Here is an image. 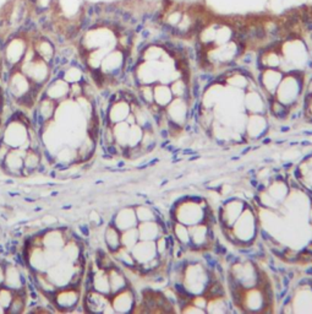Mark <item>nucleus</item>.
<instances>
[{
    "instance_id": "f257e3e1",
    "label": "nucleus",
    "mask_w": 312,
    "mask_h": 314,
    "mask_svg": "<svg viewBox=\"0 0 312 314\" xmlns=\"http://www.w3.org/2000/svg\"><path fill=\"white\" fill-rule=\"evenodd\" d=\"M116 29L108 24H94L88 27L78 41V52L116 47Z\"/></svg>"
},
{
    "instance_id": "f03ea898",
    "label": "nucleus",
    "mask_w": 312,
    "mask_h": 314,
    "mask_svg": "<svg viewBox=\"0 0 312 314\" xmlns=\"http://www.w3.org/2000/svg\"><path fill=\"white\" fill-rule=\"evenodd\" d=\"M305 85V71L296 70L284 74L283 80L277 88L274 99L288 107L297 106L301 97L304 96Z\"/></svg>"
},
{
    "instance_id": "7ed1b4c3",
    "label": "nucleus",
    "mask_w": 312,
    "mask_h": 314,
    "mask_svg": "<svg viewBox=\"0 0 312 314\" xmlns=\"http://www.w3.org/2000/svg\"><path fill=\"white\" fill-rule=\"evenodd\" d=\"M258 230H260V226H258L257 216H256L252 208L246 205L245 210L243 211V214L239 216V218L235 221L232 227L233 233L236 236V238L241 243L240 247L251 246V244L255 243L256 239L258 238Z\"/></svg>"
},
{
    "instance_id": "20e7f679",
    "label": "nucleus",
    "mask_w": 312,
    "mask_h": 314,
    "mask_svg": "<svg viewBox=\"0 0 312 314\" xmlns=\"http://www.w3.org/2000/svg\"><path fill=\"white\" fill-rule=\"evenodd\" d=\"M29 125L30 124L23 119L22 116H18V117L13 116L3 128L0 140L8 144L11 149H30Z\"/></svg>"
},
{
    "instance_id": "39448f33",
    "label": "nucleus",
    "mask_w": 312,
    "mask_h": 314,
    "mask_svg": "<svg viewBox=\"0 0 312 314\" xmlns=\"http://www.w3.org/2000/svg\"><path fill=\"white\" fill-rule=\"evenodd\" d=\"M37 87L43 88L53 78L52 64L36 57L29 63H21L17 66Z\"/></svg>"
},
{
    "instance_id": "423d86ee",
    "label": "nucleus",
    "mask_w": 312,
    "mask_h": 314,
    "mask_svg": "<svg viewBox=\"0 0 312 314\" xmlns=\"http://www.w3.org/2000/svg\"><path fill=\"white\" fill-rule=\"evenodd\" d=\"M127 55L129 53L124 52L118 47L113 48L107 53L99 68V71L106 76V81H116L124 76Z\"/></svg>"
},
{
    "instance_id": "0eeeda50",
    "label": "nucleus",
    "mask_w": 312,
    "mask_h": 314,
    "mask_svg": "<svg viewBox=\"0 0 312 314\" xmlns=\"http://www.w3.org/2000/svg\"><path fill=\"white\" fill-rule=\"evenodd\" d=\"M31 39L26 34H16L10 37L3 48V62L9 69L17 68L29 48Z\"/></svg>"
},
{
    "instance_id": "6e6552de",
    "label": "nucleus",
    "mask_w": 312,
    "mask_h": 314,
    "mask_svg": "<svg viewBox=\"0 0 312 314\" xmlns=\"http://www.w3.org/2000/svg\"><path fill=\"white\" fill-rule=\"evenodd\" d=\"M80 287L73 285L59 287L50 298L53 307H55V309L59 312H74L76 307L80 306Z\"/></svg>"
},
{
    "instance_id": "1a4fd4ad",
    "label": "nucleus",
    "mask_w": 312,
    "mask_h": 314,
    "mask_svg": "<svg viewBox=\"0 0 312 314\" xmlns=\"http://www.w3.org/2000/svg\"><path fill=\"white\" fill-rule=\"evenodd\" d=\"M248 204L243 199L236 197H229L223 201L218 210V222L222 229H232L235 221L243 214Z\"/></svg>"
},
{
    "instance_id": "9d476101",
    "label": "nucleus",
    "mask_w": 312,
    "mask_h": 314,
    "mask_svg": "<svg viewBox=\"0 0 312 314\" xmlns=\"http://www.w3.org/2000/svg\"><path fill=\"white\" fill-rule=\"evenodd\" d=\"M83 309L90 313H115L110 302V296L97 292L94 290H87L83 296Z\"/></svg>"
},
{
    "instance_id": "9b49d317",
    "label": "nucleus",
    "mask_w": 312,
    "mask_h": 314,
    "mask_svg": "<svg viewBox=\"0 0 312 314\" xmlns=\"http://www.w3.org/2000/svg\"><path fill=\"white\" fill-rule=\"evenodd\" d=\"M244 94V107L249 115H268L266 95L261 91L260 87L248 88Z\"/></svg>"
},
{
    "instance_id": "f8f14e48",
    "label": "nucleus",
    "mask_w": 312,
    "mask_h": 314,
    "mask_svg": "<svg viewBox=\"0 0 312 314\" xmlns=\"http://www.w3.org/2000/svg\"><path fill=\"white\" fill-rule=\"evenodd\" d=\"M284 73L281 69H262L258 71L257 83L263 94L274 96L279 83L283 80Z\"/></svg>"
},
{
    "instance_id": "ddd939ff",
    "label": "nucleus",
    "mask_w": 312,
    "mask_h": 314,
    "mask_svg": "<svg viewBox=\"0 0 312 314\" xmlns=\"http://www.w3.org/2000/svg\"><path fill=\"white\" fill-rule=\"evenodd\" d=\"M191 101L185 99H176L174 97L173 101L168 104L164 108L165 115H167L168 119L172 122L176 123V124L184 125L188 123V112H190Z\"/></svg>"
},
{
    "instance_id": "4468645a",
    "label": "nucleus",
    "mask_w": 312,
    "mask_h": 314,
    "mask_svg": "<svg viewBox=\"0 0 312 314\" xmlns=\"http://www.w3.org/2000/svg\"><path fill=\"white\" fill-rule=\"evenodd\" d=\"M110 302L115 313H131L136 307V292L129 286L118 294L111 295Z\"/></svg>"
},
{
    "instance_id": "2eb2a0df",
    "label": "nucleus",
    "mask_w": 312,
    "mask_h": 314,
    "mask_svg": "<svg viewBox=\"0 0 312 314\" xmlns=\"http://www.w3.org/2000/svg\"><path fill=\"white\" fill-rule=\"evenodd\" d=\"M69 91L70 83H66L60 76H55V78L50 79L49 83L44 86L42 96H46L55 101L57 103H60V102L69 99Z\"/></svg>"
},
{
    "instance_id": "dca6fc26",
    "label": "nucleus",
    "mask_w": 312,
    "mask_h": 314,
    "mask_svg": "<svg viewBox=\"0 0 312 314\" xmlns=\"http://www.w3.org/2000/svg\"><path fill=\"white\" fill-rule=\"evenodd\" d=\"M29 149L26 148H18V149H11L10 152L5 157L4 162L1 164V169L5 172L6 174L13 177H20L22 176L23 172V156L26 153Z\"/></svg>"
},
{
    "instance_id": "f3484780",
    "label": "nucleus",
    "mask_w": 312,
    "mask_h": 314,
    "mask_svg": "<svg viewBox=\"0 0 312 314\" xmlns=\"http://www.w3.org/2000/svg\"><path fill=\"white\" fill-rule=\"evenodd\" d=\"M269 129V122L265 115H249L246 135L251 140H262Z\"/></svg>"
},
{
    "instance_id": "a211bd4d",
    "label": "nucleus",
    "mask_w": 312,
    "mask_h": 314,
    "mask_svg": "<svg viewBox=\"0 0 312 314\" xmlns=\"http://www.w3.org/2000/svg\"><path fill=\"white\" fill-rule=\"evenodd\" d=\"M58 103L53 99H48L46 96H41L37 101V108L34 115H36V122L38 127H43L46 123L52 122L57 115Z\"/></svg>"
},
{
    "instance_id": "6ab92c4d",
    "label": "nucleus",
    "mask_w": 312,
    "mask_h": 314,
    "mask_svg": "<svg viewBox=\"0 0 312 314\" xmlns=\"http://www.w3.org/2000/svg\"><path fill=\"white\" fill-rule=\"evenodd\" d=\"M110 223H113L114 226L120 231L137 227L139 221H137L134 206H123V208L119 209L111 217Z\"/></svg>"
},
{
    "instance_id": "aec40b11",
    "label": "nucleus",
    "mask_w": 312,
    "mask_h": 314,
    "mask_svg": "<svg viewBox=\"0 0 312 314\" xmlns=\"http://www.w3.org/2000/svg\"><path fill=\"white\" fill-rule=\"evenodd\" d=\"M131 253L137 265L147 264L158 255L155 241H141V239L135 244Z\"/></svg>"
},
{
    "instance_id": "412c9836",
    "label": "nucleus",
    "mask_w": 312,
    "mask_h": 314,
    "mask_svg": "<svg viewBox=\"0 0 312 314\" xmlns=\"http://www.w3.org/2000/svg\"><path fill=\"white\" fill-rule=\"evenodd\" d=\"M130 112H131V106L124 99L110 102L108 106V109H107V122L110 125L120 122H125L127 116L130 115Z\"/></svg>"
},
{
    "instance_id": "4be33fe9",
    "label": "nucleus",
    "mask_w": 312,
    "mask_h": 314,
    "mask_svg": "<svg viewBox=\"0 0 312 314\" xmlns=\"http://www.w3.org/2000/svg\"><path fill=\"white\" fill-rule=\"evenodd\" d=\"M31 42L37 57L52 64L57 55V47H55L54 42L48 37H36L31 39Z\"/></svg>"
},
{
    "instance_id": "5701e85b",
    "label": "nucleus",
    "mask_w": 312,
    "mask_h": 314,
    "mask_svg": "<svg viewBox=\"0 0 312 314\" xmlns=\"http://www.w3.org/2000/svg\"><path fill=\"white\" fill-rule=\"evenodd\" d=\"M107 271H108L109 285H110V296L129 287L130 281L129 279H127L124 267L116 264Z\"/></svg>"
},
{
    "instance_id": "b1692460",
    "label": "nucleus",
    "mask_w": 312,
    "mask_h": 314,
    "mask_svg": "<svg viewBox=\"0 0 312 314\" xmlns=\"http://www.w3.org/2000/svg\"><path fill=\"white\" fill-rule=\"evenodd\" d=\"M4 286L16 291L25 290V279H23L22 271L20 266L15 264H5V279H4Z\"/></svg>"
},
{
    "instance_id": "393cba45",
    "label": "nucleus",
    "mask_w": 312,
    "mask_h": 314,
    "mask_svg": "<svg viewBox=\"0 0 312 314\" xmlns=\"http://www.w3.org/2000/svg\"><path fill=\"white\" fill-rule=\"evenodd\" d=\"M91 276V290L110 296V285H109L108 271L102 267H97L95 271H88Z\"/></svg>"
},
{
    "instance_id": "a878e982",
    "label": "nucleus",
    "mask_w": 312,
    "mask_h": 314,
    "mask_svg": "<svg viewBox=\"0 0 312 314\" xmlns=\"http://www.w3.org/2000/svg\"><path fill=\"white\" fill-rule=\"evenodd\" d=\"M137 231H139V236L141 241H157L160 236L165 234L158 221L139 222Z\"/></svg>"
},
{
    "instance_id": "bb28decb",
    "label": "nucleus",
    "mask_w": 312,
    "mask_h": 314,
    "mask_svg": "<svg viewBox=\"0 0 312 314\" xmlns=\"http://www.w3.org/2000/svg\"><path fill=\"white\" fill-rule=\"evenodd\" d=\"M83 68L85 66L78 64V62L70 63V64L65 65L64 68L60 69L59 76L69 83H82L86 78V69Z\"/></svg>"
},
{
    "instance_id": "cd10ccee",
    "label": "nucleus",
    "mask_w": 312,
    "mask_h": 314,
    "mask_svg": "<svg viewBox=\"0 0 312 314\" xmlns=\"http://www.w3.org/2000/svg\"><path fill=\"white\" fill-rule=\"evenodd\" d=\"M42 159H43L42 151L29 149L23 156L22 176H30L36 171H39V167H42Z\"/></svg>"
},
{
    "instance_id": "c85d7f7f",
    "label": "nucleus",
    "mask_w": 312,
    "mask_h": 314,
    "mask_svg": "<svg viewBox=\"0 0 312 314\" xmlns=\"http://www.w3.org/2000/svg\"><path fill=\"white\" fill-rule=\"evenodd\" d=\"M103 241L109 253H114L122 247V231L116 229L113 223H108L104 229Z\"/></svg>"
},
{
    "instance_id": "c756f323",
    "label": "nucleus",
    "mask_w": 312,
    "mask_h": 314,
    "mask_svg": "<svg viewBox=\"0 0 312 314\" xmlns=\"http://www.w3.org/2000/svg\"><path fill=\"white\" fill-rule=\"evenodd\" d=\"M153 96H155V103L160 108H165L174 99L171 86L160 83L153 85Z\"/></svg>"
},
{
    "instance_id": "7c9ffc66",
    "label": "nucleus",
    "mask_w": 312,
    "mask_h": 314,
    "mask_svg": "<svg viewBox=\"0 0 312 314\" xmlns=\"http://www.w3.org/2000/svg\"><path fill=\"white\" fill-rule=\"evenodd\" d=\"M169 86H171L172 94L176 99H188V101L192 99L190 91V79L180 76L179 79L174 80Z\"/></svg>"
},
{
    "instance_id": "2f4dec72",
    "label": "nucleus",
    "mask_w": 312,
    "mask_h": 314,
    "mask_svg": "<svg viewBox=\"0 0 312 314\" xmlns=\"http://www.w3.org/2000/svg\"><path fill=\"white\" fill-rule=\"evenodd\" d=\"M172 233H173L174 238L178 242V244H180L181 247H184L185 249L190 250V243H191V237L190 231H188V226L183 225L180 222H173V229H172Z\"/></svg>"
},
{
    "instance_id": "473e14b6",
    "label": "nucleus",
    "mask_w": 312,
    "mask_h": 314,
    "mask_svg": "<svg viewBox=\"0 0 312 314\" xmlns=\"http://www.w3.org/2000/svg\"><path fill=\"white\" fill-rule=\"evenodd\" d=\"M113 259L118 265H120L124 269H135L136 267V262H135L134 257H132L131 250L126 249L124 247H120L116 252L110 253Z\"/></svg>"
},
{
    "instance_id": "72a5a7b5",
    "label": "nucleus",
    "mask_w": 312,
    "mask_h": 314,
    "mask_svg": "<svg viewBox=\"0 0 312 314\" xmlns=\"http://www.w3.org/2000/svg\"><path fill=\"white\" fill-rule=\"evenodd\" d=\"M114 132V139H115V144L120 148L126 149L127 148V140H129V132L130 125L126 122H120L116 124L111 125Z\"/></svg>"
},
{
    "instance_id": "f704fd0d",
    "label": "nucleus",
    "mask_w": 312,
    "mask_h": 314,
    "mask_svg": "<svg viewBox=\"0 0 312 314\" xmlns=\"http://www.w3.org/2000/svg\"><path fill=\"white\" fill-rule=\"evenodd\" d=\"M26 306H27L26 288L21 291H16L13 302H11L10 307H9L6 313H13V314L22 313V312H25V309H26Z\"/></svg>"
},
{
    "instance_id": "c9c22d12",
    "label": "nucleus",
    "mask_w": 312,
    "mask_h": 314,
    "mask_svg": "<svg viewBox=\"0 0 312 314\" xmlns=\"http://www.w3.org/2000/svg\"><path fill=\"white\" fill-rule=\"evenodd\" d=\"M135 208V213H136V217L139 222H146V221H158L157 210L153 206H147L145 204L141 205H136Z\"/></svg>"
},
{
    "instance_id": "e433bc0d",
    "label": "nucleus",
    "mask_w": 312,
    "mask_h": 314,
    "mask_svg": "<svg viewBox=\"0 0 312 314\" xmlns=\"http://www.w3.org/2000/svg\"><path fill=\"white\" fill-rule=\"evenodd\" d=\"M139 241L140 236L137 227H132V229L122 231V247L126 248V249L131 250Z\"/></svg>"
},
{
    "instance_id": "4c0bfd02",
    "label": "nucleus",
    "mask_w": 312,
    "mask_h": 314,
    "mask_svg": "<svg viewBox=\"0 0 312 314\" xmlns=\"http://www.w3.org/2000/svg\"><path fill=\"white\" fill-rule=\"evenodd\" d=\"M137 99L140 102L146 106H151L155 103V96H153V85H140L137 87Z\"/></svg>"
},
{
    "instance_id": "58836bf2",
    "label": "nucleus",
    "mask_w": 312,
    "mask_h": 314,
    "mask_svg": "<svg viewBox=\"0 0 312 314\" xmlns=\"http://www.w3.org/2000/svg\"><path fill=\"white\" fill-rule=\"evenodd\" d=\"M143 136V129L139 124L130 125L129 140H127V148H136L140 146Z\"/></svg>"
},
{
    "instance_id": "ea45409f",
    "label": "nucleus",
    "mask_w": 312,
    "mask_h": 314,
    "mask_svg": "<svg viewBox=\"0 0 312 314\" xmlns=\"http://www.w3.org/2000/svg\"><path fill=\"white\" fill-rule=\"evenodd\" d=\"M14 296H15V291L4 285L0 286V306L4 307L6 309V312H8L9 307H10L11 302H13Z\"/></svg>"
},
{
    "instance_id": "a19ab883",
    "label": "nucleus",
    "mask_w": 312,
    "mask_h": 314,
    "mask_svg": "<svg viewBox=\"0 0 312 314\" xmlns=\"http://www.w3.org/2000/svg\"><path fill=\"white\" fill-rule=\"evenodd\" d=\"M83 95V87L82 83H70V91H69V99H76L78 97Z\"/></svg>"
},
{
    "instance_id": "79ce46f5",
    "label": "nucleus",
    "mask_w": 312,
    "mask_h": 314,
    "mask_svg": "<svg viewBox=\"0 0 312 314\" xmlns=\"http://www.w3.org/2000/svg\"><path fill=\"white\" fill-rule=\"evenodd\" d=\"M11 151V148L8 145V144L4 143L3 140H0V166L4 162L5 157L8 156V153Z\"/></svg>"
},
{
    "instance_id": "37998d69",
    "label": "nucleus",
    "mask_w": 312,
    "mask_h": 314,
    "mask_svg": "<svg viewBox=\"0 0 312 314\" xmlns=\"http://www.w3.org/2000/svg\"><path fill=\"white\" fill-rule=\"evenodd\" d=\"M304 94L307 95V96H312V76L309 79V81H306Z\"/></svg>"
},
{
    "instance_id": "c03bdc74",
    "label": "nucleus",
    "mask_w": 312,
    "mask_h": 314,
    "mask_svg": "<svg viewBox=\"0 0 312 314\" xmlns=\"http://www.w3.org/2000/svg\"><path fill=\"white\" fill-rule=\"evenodd\" d=\"M4 279H5V264L0 262V286L4 285Z\"/></svg>"
},
{
    "instance_id": "a18cd8bd",
    "label": "nucleus",
    "mask_w": 312,
    "mask_h": 314,
    "mask_svg": "<svg viewBox=\"0 0 312 314\" xmlns=\"http://www.w3.org/2000/svg\"><path fill=\"white\" fill-rule=\"evenodd\" d=\"M125 122H126L129 125L136 124V117H135V115L132 113V112H130V115L127 116V118L125 119Z\"/></svg>"
},
{
    "instance_id": "49530a36",
    "label": "nucleus",
    "mask_w": 312,
    "mask_h": 314,
    "mask_svg": "<svg viewBox=\"0 0 312 314\" xmlns=\"http://www.w3.org/2000/svg\"><path fill=\"white\" fill-rule=\"evenodd\" d=\"M4 313H6V309L4 308V307L0 306V314H4Z\"/></svg>"
},
{
    "instance_id": "de8ad7c7",
    "label": "nucleus",
    "mask_w": 312,
    "mask_h": 314,
    "mask_svg": "<svg viewBox=\"0 0 312 314\" xmlns=\"http://www.w3.org/2000/svg\"><path fill=\"white\" fill-rule=\"evenodd\" d=\"M306 248H307V250H310V252H311V253H312V242H311V243H310V244H309V246H307V247H306Z\"/></svg>"
},
{
    "instance_id": "09e8293b",
    "label": "nucleus",
    "mask_w": 312,
    "mask_h": 314,
    "mask_svg": "<svg viewBox=\"0 0 312 314\" xmlns=\"http://www.w3.org/2000/svg\"><path fill=\"white\" fill-rule=\"evenodd\" d=\"M0 124H1V120H0Z\"/></svg>"
}]
</instances>
